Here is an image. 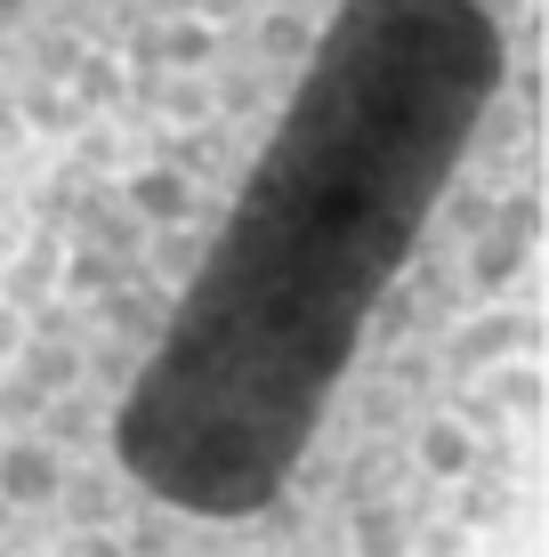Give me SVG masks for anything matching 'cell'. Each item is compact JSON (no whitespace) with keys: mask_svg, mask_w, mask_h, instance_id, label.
<instances>
[{"mask_svg":"<svg viewBox=\"0 0 549 557\" xmlns=\"http://www.w3.org/2000/svg\"><path fill=\"white\" fill-rule=\"evenodd\" d=\"M211 0H0V129L89 122Z\"/></svg>","mask_w":549,"mask_h":557,"instance_id":"cell-2","label":"cell"},{"mask_svg":"<svg viewBox=\"0 0 549 557\" xmlns=\"http://www.w3.org/2000/svg\"><path fill=\"white\" fill-rule=\"evenodd\" d=\"M0 275V557H477L541 412V0H211Z\"/></svg>","mask_w":549,"mask_h":557,"instance_id":"cell-1","label":"cell"}]
</instances>
